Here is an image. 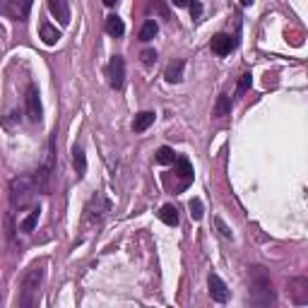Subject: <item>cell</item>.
<instances>
[{
  "mask_svg": "<svg viewBox=\"0 0 308 308\" xmlns=\"http://www.w3.org/2000/svg\"><path fill=\"white\" fill-rule=\"evenodd\" d=\"M250 301L258 306H270L275 304V289L270 282V275L265 267H250Z\"/></svg>",
  "mask_w": 308,
  "mask_h": 308,
  "instance_id": "obj_1",
  "label": "cell"
},
{
  "mask_svg": "<svg viewBox=\"0 0 308 308\" xmlns=\"http://www.w3.org/2000/svg\"><path fill=\"white\" fill-rule=\"evenodd\" d=\"M53 137H51V142H49V149H46V157H44V162H41V166H39V171H36V176H34V183L39 190H49V185H51V178H53Z\"/></svg>",
  "mask_w": 308,
  "mask_h": 308,
  "instance_id": "obj_2",
  "label": "cell"
},
{
  "mask_svg": "<svg viewBox=\"0 0 308 308\" xmlns=\"http://www.w3.org/2000/svg\"><path fill=\"white\" fill-rule=\"evenodd\" d=\"M41 279H44V267H32V270L27 272V277H24V282H22V292H24V296H22L19 304H24V306L32 304V296L36 294Z\"/></svg>",
  "mask_w": 308,
  "mask_h": 308,
  "instance_id": "obj_3",
  "label": "cell"
},
{
  "mask_svg": "<svg viewBox=\"0 0 308 308\" xmlns=\"http://www.w3.org/2000/svg\"><path fill=\"white\" fill-rule=\"evenodd\" d=\"M24 104H27V118L32 123H41V99H39V89L36 84H29L27 87V97H24Z\"/></svg>",
  "mask_w": 308,
  "mask_h": 308,
  "instance_id": "obj_4",
  "label": "cell"
},
{
  "mask_svg": "<svg viewBox=\"0 0 308 308\" xmlns=\"http://www.w3.org/2000/svg\"><path fill=\"white\" fill-rule=\"evenodd\" d=\"M10 197H12V207H22V205H27V200L32 197V185H29V178H15L12 183H10Z\"/></svg>",
  "mask_w": 308,
  "mask_h": 308,
  "instance_id": "obj_5",
  "label": "cell"
},
{
  "mask_svg": "<svg viewBox=\"0 0 308 308\" xmlns=\"http://www.w3.org/2000/svg\"><path fill=\"white\" fill-rule=\"evenodd\" d=\"M32 5H34V0H5L2 10H5V15H10L12 19L24 22V19L29 17V12H32Z\"/></svg>",
  "mask_w": 308,
  "mask_h": 308,
  "instance_id": "obj_6",
  "label": "cell"
},
{
  "mask_svg": "<svg viewBox=\"0 0 308 308\" xmlns=\"http://www.w3.org/2000/svg\"><path fill=\"white\" fill-rule=\"evenodd\" d=\"M106 72H109V84L113 87V89H121L125 82V61L121 56H113L111 61H109V67H106Z\"/></svg>",
  "mask_w": 308,
  "mask_h": 308,
  "instance_id": "obj_7",
  "label": "cell"
},
{
  "mask_svg": "<svg viewBox=\"0 0 308 308\" xmlns=\"http://www.w3.org/2000/svg\"><path fill=\"white\" fill-rule=\"evenodd\" d=\"M207 287H210V296H212L217 304L229 301V289H227V284L222 282V277H219V275H210Z\"/></svg>",
  "mask_w": 308,
  "mask_h": 308,
  "instance_id": "obj_8",
  "label": "cell"
},
{
  "mask_svg": "<svg viewBox=\"0 0 308 308\" xmlns=\"http://www.w3.org/2000/svg\"><path fill=\"white\" fill-rule=\"evenodd\" d=\"M212 53H217V56H229L231 51H234V39L229 36V34H217V36H212Z\"/></svg>",
  "mask_w": 308,
  "mask_h": 308,
  "instance_id": "obj_9",
  "label": "cell"
},
{
  "mask_svg": "<svg viewBox=\"0 0 308 308\" xmlns=\"http://www.w3.org/2000/svg\"><path fill=\"white\" fill-rule=\"evenodd\" d=\"M49 10L63 27L70 24V5H67V0H49Z\"/></svg>",
  "mask_w": 308,
  "mask_h": 308,
  "instance_id": "obj_10",
  "label": "cell"
},
{
  "mask_svg": "<svg viewBox=\"0 0 308 308\" xmlns=\"http://www.w3.org/2000/svg\"><path fill=\"white\" fill-rule=\"evenodd\" d=\"M39 39H41L46 46H56L58 39H61V32H58V27H53L51 22H41V27H39Z\"/></svg>",
  "mask_w": 308,
  "mask_h": 308,
  "instance_id": "obj_11",
  "label": "cell"
},
{
  "mask_svg": "<svg viewBox=\"0 0 308 308\" xmlns=\"http://www.w3.org/2000/svg\"><path fill=\"white\" fill-rule=\"evenodd\" d=\"M183 67H185V61L169 63V67H166V72H164L166 82H169V84H178V82L183 80Z\"/></svg>",
  "mask_w": 308,
  "mask_h": 308,
  "instance_id": "obj_12",
  "label": "cell"
},
{
  "mask_svg": "<svg viewBox=\"0 0 308 308\" xmlns=\"http://www.w3.org/2000/svg\"><path fill=\"white\" fill-rule=\"evenodd\" d=\"M154 118H157L154 111H140V113L135 116V121H132V130H135V132H145L149 125L154 123Z\"/></svg>",
  "mask_w": 308,
  "mask_h": 308,
  "instance_id": "obj_13",
  "label": "cell"
},
{
  "mask_svg": "<svg viewBox=\"0 0 308 308\" xmlns=\"http://www.w3.org/2000/svg\"><path fill=\"white\" fill-rule=\"evenodd\" d=\"M227 116H231V97L219 94L217 104H214V118H227Z\"/></svg>",
  "mask_w": 308,
  "mask_h": 308,
  "instance_id": "obj_14",
  "label": "cell"
},
{
  "mask_svg": "<svg viewBox=\"0 0 308 308\" xmlns=\"http://www.w3.org/2000/svg\"><path fill=\"white\" fill-rule=\"evenodd\" d=\"M176 174H178L181 181H183L181 188H185V185L193 181V166H190V162H188L185 157H178V159H176Z\"/></svg>",
  "mask_w": 308,
  "mask_h": 308,
  "instance_id": "obj_15",
  "label": "cell"
},
{
  "mask_svg": "<svg viewBox=\"0 0 308 308\" xmlns=\"http://www.w3.org/2000/svg\"><path fill=\"white\" fill-rule=\"evenodd\" d=\"M39 214H41V210L39 207H34L22 222H19V231H24V234H29V231H34L36 229V224H39Z\"/></svg>",
  "mask_w": 308,
  "mask_h": 308,
  "instance_id": "obj_16",
  "label": "cell"
},
{
  "mask_svg": "<svg viewBox=\"0 0 308 308\" xmlns=\"http://www.w3.org/2000/svg\"><path fill=\"white\" fill-rule=\"evenodd\" d=\"M106 32H109L111 36H123V34H125L123 19H121L118 15H111V17H106Z\"/></svg>",
  "mask_w": 308,
  "mask_h": 308,
  "instance_id": "obj_17",
  "label": "cell"
},
{
  "mask_svg": "<svg viewBox=\"0 0 308 308\" xmlns=\"http://www.w3.org/2000/svg\"><path fill=\"white\" fill-rule=\"evenodd\" d=\"M159 219H162L164 224H169V227H176V224H178V210H176L174 205H164V207L159 210Z\"/></svg>",
  "mask_w": 308,
  "mask_h": 308,
  "instance_id": "obj_18",
  "label": "cell"
},
{
  "mask_svg": "<svg viewBox=\"0 0 308 308\" xmlns=\"http://www.w3.org/2000/svg\"><path fill=\"white\" fill-rule=\"evenodd\" d=\"M72 164H75L77 176H84V174H87V157H84V152H82L80 147L72 149Z\"/></svg>",
  "mask_w": 308,
  "mask_h": 308,
  "instance_id": "obj_19",
  "label": "cell"
},
{
  "mask_svg": "<svg viewBox=\"0 0 308 308\" xmlns=\"http://www.w3.org/2000/svg\"><path fill=\"white\" fill-rule=\"evenodd\" d=\"M157 32H159V24H157L154 19H147V22L142 24V29H140V39H142V41H152V39L157 36Z\"/></svg>",
  "mask_w": 308,
  "mask_h": 308,
  "instance_id": "obj_20",
  "label": "cell"
},
{
  "mask_svg": "<svg viewBox=\"0 0 308 308\" xmlns=\"http://www.w3.org/2000/svg\"><path fill=\"white\" fill-rule=\"evenodd\" d=\"M171 162H174V149H171V147H159V149H157V164L166 166V164H171Z\"/></svg>",
  "mask_w": 308,
  "mask_h": 308,
  "instance_id": "obj_21",
  "label": "cell"
},
{
  "mask_svg": "<svg viewBox=\"0 0 308 308\" xmlns=\"http://www.w3.org/2000/svg\"><path fill=\"white\" fill-rule=\"evenodd\" d=\"M202 214H205V212H202V200H200V197H193V200H190V217L197 222V219H202Z\"/></svg>",
  "mask_w": 308,
  "mask_h": 308,
  "instance_id": "obj_22",
  "label": "cell"
},
{
  "mask_svg": "<svg viewBox=\"0 0 308 308\" xmlns=\"http://www.w3.org/2000/svg\"><path fill=\"white\" fill-rule=\"evenodd\" d=\"M140 58H142V65L152 67V65L157 63V51H154V49H145V51L140 53Z\"/></svg>",
  "mask_w": 308,
  "mask_h": 308,
  "instance_id": "obj_23",
  "label": "cell"
},
{
  "mask_svg": "<svg viewBox=\"0 0 308 308\" xmlns=\"http://www.w3.org/2000/svg\"><path fill=\"white\" fill-rule=\"evenodd\" d=\"M250 84H253L250 72H243V75H241V80H239V92H246V89H250Z\"/></svg>",
  "mask_w": 308,
  "mask_h": 308,
  "instance_id": "obj_24",
  "label": "cell"
},
{
  "mask_svg": "<svg viewBox=\"0 0 308 308\" xmlns=\"http://www.w3.org/2000/svg\"><path fill=\"white\" fill-rule=\"evenodd\" d=\"M190 15H193V19H200V15H202V5H200L197 0L190 2Z\"/></svg>",
  "mask_w": 308,
  "mask_h": 308,
  "instance_id": "obj_25",
  "label": "cell"
},
{
  "mask_svg": "<svg viewBox=\"0 0 308 308\" xmlns=\"http://www.w3.org/2000/svg\"><path fill=\"white\" fill-rule=\"evenodd\" d=\"M217 229L222 231V236H224V239H231V229L224 224V219H217Z\"/></svg>",
  "mask_w": 308,
  "mask_h": 308,
  "instance_id": "obj_26",
  "label": "cell"
},
{
  "mask_svg": "<svg viewBox=\"0 0 308 308\" xmlns=\"http://www.w3.org/2000/svg\"><path fill=\"white\" fill-rule=\"evenodd\" d=\"M154 5H157V10H159V15H162V17H169V10H166L164 0H154Z\"/></svg>",
  "mask_w": 308,
  "mask_h": 308,
  "instance_id": "obj_27",
  "label": "cell"
},
{
  "mask_svg": "<svg viewBox=\"0 0 308 308\" xmlns=\"http://www.w3.org/2000/svg\"><path fill=\"white\" fill-rule=\"evenodd\" d=\"M171 2H174L176 7H188V5H190V0H171Z\"/></svg>",
  "mask_w": 308,
  "mask_h": 308,
  "instance_id": "obj_28",
  "label": "cell"
},
{
  "mask_svg": "<svg viewBox=\"0 0 308 308\" xmlns=\"http://www.w3.org/2000/svg\"><path fill=\"white\" fill-rule=\"evenodd\" d=\"M101 2H104V5H106V7H113V5H116V2H118V0H101Z\"/></svg>",
  "mask_w": 308,
  "mask_h": 308,
  "instance_id": "obj_29",
  "label": "cell"
},
{
  "mask_svg": "<svg viewBox=\"0 0 308 308\" xmlns=\"http://www.w3.org/2000/svg\"><path fill=\"white\" fill-rule=\"evenodd\" d=\"M250 2H253V0H241V5H243V7H248Z\"/></svg>",
  "mask_w": 308,
  "mask_h": 308,
  "instance_id": "obj_30",
  "label": "cell"
}]
</instances>
